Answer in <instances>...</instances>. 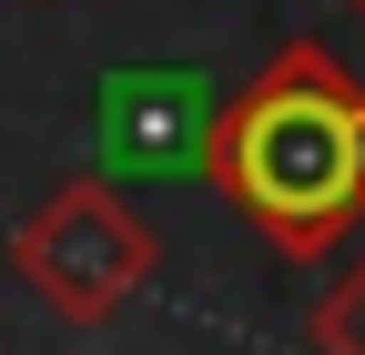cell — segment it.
I'll return each instance as SVG.
<instances>
[{"mask_svg":"<svg viewBox=\"0 0 365 355\" xmlns=\"http://www.w3.org/2000/svg\"><path fill=\"white\" fill-rule=\"evenodd\" d=\"M345 11H355V21H365V0H345Z\"/></svg>","mask_w":365,"mask_h":355,"instance_id":"5","label":"cell"},{"mask_svg":"<svg viewBox=\"0 0 365 355\" xmlns=\"http://www.w3.org/2000/svg\"><path fill=\"white\" fill-rule=\"evenodd\" d=\"M314 355H365V254L345 264V284L314 304Z\"/></svg>","mask_w":365,"mask_h":355,"instance_id":"4","label":"cell"},{"mask_svg":"<svg viewBox=\"0 0 365 355\" xmlns=\"http://www.w3.org/2000/svg\"><path fill=\"white\" fill-rule=\"evenodd\" d=\"M213 132L203 71H112L102 81V153L122 173H193Z\"/></svg>","mask_w":365,"mask_h":355,"instance_id":"3","label":"cell"},{"mask_svg":"<svg viewBox=\"0 0 365 355\" xmlns=\"http://www.w3.org/2000/svg\"><path fill=\"white\" fill-rule=\"evenodd\" d=\"M153 224L112 193V173H71V183H51L21 224H11V274L51 304L61 325H112L132 294L153 284Z\"/></svg>","mask_w":365,"mask_h":355,"instance_id":"2","label":"cell"},{"mask_svg":"<svg viewBox=\"0 0 365 355\" xmlns=\"http://www.w3.org/2000/svg\"><path fill=\"white\" fill-rule=\"evenodd\" d=\"M193 173L284 264L335 254L365 224V81L325 41H284L234 102H213Z\"/></svg>","mask_w":365,"mask_h":355,"instance_id":"1","label":"cell"}]
</instances>
